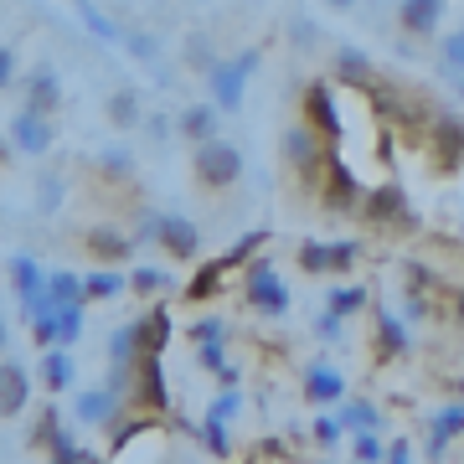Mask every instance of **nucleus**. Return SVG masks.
<instances>
[{"label": "nucleus", "mask_w": 464, "mask_h": 464, "mask_svg": "<svg viewBox=\"0 0 464 464\" xmlns=\"http://www.w3.org/2000/svg\"><path fill=\"white\" fill-rule=\"evenodd\" d=\"M362 304H366V295L356 289V284H351V289H335V295H331V310H335V315H356Z\"/></svg>", "instance_id": "c9c22d12"}, {"label": "nucleus", "mask_w": 464, "mask_h": 464, "mask_svg": "<svg viewBox=\"0 0 464 464\" xmlns=\"http://www.w3.org/2000/svg\"><path fill=\"white\" fill-rule=\"evenodd\" d=\"M387 459H392V464H408V459H413V444H402V439H398V444H387Z\"/></svg>", "instance_id": "c03bdc74"}, {"label": "nucleus", "mask_w": 464, "mask_h": 464, "mask_svg": "<svg viewBox=\"0 0 464 464\" xmlns=\"http://www.w3.org/2000/svg\"><path fill=\"white\" fill-rule=\"evenodd\" d=\"M11 289H16V299L47 295V268L36 264L32 253H16V258H11Z\"/></svg>", "instance_id": "a211bd4d"}, {"label": "nucleus", "mask_w": 464, "mask_h": 464, "mask_svg": "<svg viewBox=\"0 0 464 464\" xmlns=\"http://www.w3.org/2000/svg\"><path fill=\"white\" fill-rule=\"evenodd\" d=\"M52 201H63V181H42V207H52Z\"/></svg>", "instance_id": "a18cd8bd"}, {"label": "nucleus", "mask_w": 464, "mask_h": 464, "mask_svg": "<svg viewBox=\"0 0 464 464\" xmlns=\"http://www.w3.org/2000/svg\"><path fill=\"white\" fill-rule=\"evenodd\" d=\"M42 387H47L52 398L72 387V356H67V346H47V356H42Z\"/></svg>", "instance_id": "6ab92c4d"}, {"label": "nucleus", "mask_w": 464, "mask_h": 464, "mask_svg": "<svg viewBox=\"0 0 464 464\" xmlns=\"http://www.w3.org/2000/svg\"><path fill=\"white\" fill-rule=\"evenodd\" d=\"M109 119H114L119 130H130V124H140V99H134L130 88H119L114 99H109Z\"/></svg>", "instance_id": "c85d7f7f"}, {"label": "nucleus", "mask_w": 464, "mask_h": 464, "mask_svg": "<svg viewBox=\"0 0 464 464\" xmlns=\"http://www.w3.org/2000/svg\"><path fill=\"white\" fill-rule=\"evenodd\" d=\"M11 83H16V47L0 42V93H5Z\"/></svg>", "instance_id": "ea45409f"}, {"label": "nucleus", "mask_w": 464, "mask_h": 464, "mask_svg": "<svg viewBox=\"0 0 464 464\" xmlns=\"http://www.w3.org/2000/svg\"><path fill=\"white\" fill-rule=\"evenodd\" d=\"M119 47H124V52H134V57H145V63H150V57L160 52V42H155L150 32H124V36H119Z\"/></svg>", "instance_id": "72a5a7b5"}, {"label": "nucleus", "mask_w": 464, "mask_h": 464, "mask_svg": "<svg viewBox=\"0 0 464 464\" xmlns=\"http://www.w3.org/2000/svg\"><path fill=\"white\" fill-rule=\"evenodd\" d=\"M26 402H32V377H26V366L11 362V356H0V418H16Z\"/></svg>", "instance_id": "6e6552de"}, {"label": "nucleus", "mask_w": 464, "mask_h": 464, "mask_svg": "<svg viewBox=\"0 0 464 464\" xmlns=\"http://www.w3.org/2000/svg\"><path fill=\"white\" fill-rule=\"evenodd\" d=\"M341 433H346V429H341V418H320V423H315V444L320 449H335V444H341Z\"/></svg>", "instance_id": "e433bc0d"}, {"label": "nucleus", "mask_w": 464, "mask_h": 464, "mask_svg": "<svg viewBox=\"0 0 464 464\" xmlns=\"http://www.w3.org/2000/svg\"><path fill=\"white\" fill-rule=\"evenodd\" d=\"M444 11H449V0H398L392 21H398V32L408 42H433L444 32Z\"/></svg>", "instance_id": "39448f33"}, {"label": "nucleus", "mask_w": 464, "mask_h": 464, "mask_svg": "<svg viewBox=\"0 0 464 464\" xmlns=\"http://www.w3.org/2000/svg\"><path fill=\"white\" fill-rule=\"evenodd\" d=\"M356 264V243H331V274H351Z\"/></svg>", "instance_id": "4c0bfd02"}, {"label": "nucleus", "mask_w": 464, "mask_h": 464, "mask_svg": "<svg viewBox=\"0 0 464 464\" xmlns=\"http://www.w3.org/2000/svg\"><path fill=\"white\" fill-rule=\"evenodd\" d=\"M160 248L170 253V258H197L201 253V232H197V222H186V217H160V237H155Z\"/></svg>", "instance_id": "9b49d317"}, {"label": "nucleus", "mask_w": 464, "mask_h": 464, "mask_svg": "<svg viewBox=\"0 0 464 464\" xmlns=\"http://www.w3.org/2000/svg\"><path fill=\"white\" fill-rule=\"evenodd\" d=\"M191 170H197V186L201 191H232V186L243 181V150L212 134V140H201L191 150Z\"/></svg>", "instance_id": "f257e3e1"}, {"label": "nucleus", "mask_w": 464, "mask_h": 464, "mask_svg": "<svg viewBox=\"0 0 464 464\" xmlns=\"http://www.w3.org/2000/svg\"><path fill=\"white\" fill-rule=\"evenodd\" d=\"M243 295H248V304L264 310V315H284V310H289V284L279 279L274 264H248L243 268Z\"/></svg>", "instance_id": "20e7f679"}, {"label": "nucleus", "mask_w": 464, "mask_h": 464, "mask_svg": "<svg viewBox=\"0 0 464 464\" xmlns=\"http://www.w3.org/2000/svg\"><path fill=\"white\" fill-rule=\"evenodd\" d=\"M237 408H243V398L227 387L222 398H212V408H207V413H217V418H227V423H232V418H237Z\"/></svg>", "instance_id": "58836bf2"}, {"label": "nucleus", "mask_w": 464, "mask_h": 464, "mask_svg": "<svg viewBox=\"0 0 464 464\" xmlns=\"http://www.w3.org/2000/svg\"><path fill=\"white\" fill-rule=\"evenodd\" d=\"M335 63H341V78H356V83H362V78H372V63H366L356 47H341V57H335Z\"/></svg>", "instance_id": "473e14b6"}, {"label": "nucleus", "mask_w": 464, "mask_h": 464, "mask_svg": "<svg viewBox=\"0 0 464 464\" xmlns=\"http://www.w3.org/2000/svg\"><path fill=\"white\" fill-rule=\"evenodd\" d=\"M299 268L304 274H331V243H299Z\"/></svg>", "instance_id": "c756f323"}, {"label": "nucleus", "mask_w": 464, "mask_h": 464, "mask_svg": "<svg viewBox=\"0 0 464 464\" xmlns=\"http://www.w3.org/2000/svg\"><path fill=\"white\" fill-rule=\"evenodd\" d=\"M83 248L99 258V264H124L130 258V248H134V237H124L119 227H88L83 232Z\"/></svg>", "instance_id": "dca6fc26"}, {"label": "nucleus", "mask_w": 464, "mask_h": 464, "mask_svg": "<svg viewBox=\"0 0 464 464\" xmlns=\"http://www.w3.org/2000/svg\"><path fill=\"white\" fill-rule=\"evenodd\" d=\"M170 274H160V268H134L130 274V289L134 295H155V289H166Z\"/></svg>", "instance_id": "2f4dec72"}, {"label": "nucleus", "mask_w": 464, "mask_h": 464, "mask_svg": "<svg viewBox=\"0 0 464 464\" xmlns=\"http://www.w3.org/2000/svg\"><path fill=\"white\" fill-rule=\"evenodd\" d=\"M433 150H439V166H454V160L464 155V134H459V124L439 119V124H433Z\"/></svg>", "instance_id": "5701e85b"}, {"label": "nucleus", "mask_w": 464, "mask_h": 464, "mask_svg": "<svg viewBox=\"0 0 464 464\" xmlns=\"http://www.w3.org/2000/svg\"><path fill=\"white\" fill-rule=\"evenodd\" d=\"M222 274H227V268H222V258L201 264V268H197V279L186 284V299H197V304H201V299H212L217 289H222Z\"/></svg>", "instance_id": "a878e982"}, {"label": "nucleus", "mask_w": 464, "mask_h": 464, "mask_svg": "<svg viewBox=\"0 0 464 464\" xmlns=\"http://www.w3.org/2000/svg\"><path fill=\"white\" fill-rule=\"evenodd\" d=\"M191 335H197V341H222L227 331H222V320H201V325H197Z\"/></svg>", "instance_id": "37998d69"}, {"label": "nucleus", "mask_w": 464, "mask_h": 464, "mask_svg": "<svg viewBox=\"0 0 464 464\" xmlns=\"http://www.w3.org/2000/svg\"><path fill=\"white\" fill-rule=\"evenodd\" d=\"M83 21H88V32H93V36H103V42H119V36H124V32L114 26V21L103 16V11H93V5H83Z\"/></svg>", "instance_id": "f704fd0d"}, {"label": "nucleus", "mask_w": 464, "mask_h": 464, "mask_svg": "<svg viewBox=\"0 0 464 464\" xmlns=\"http://www.w3.org/2000/svg\"><path fill=\"white\" fill-rule=\"evenodd\" d=\"M201 449L207 454H217V459H227L232 454V429H227V418H217V413H207V423H201Z\"/></svg>", "instance_id": "4be33fe9"}, {"label": "nucleus", "mask_w": 464, "mask_h": 464, "mask_svg": "<svg viewBox=\"0 0 464 464\" xmlns=\"http://www.w3.org/2000/svg\"><path fill=\"white\" fill-rule=\"evenodd\" d=\"M5 134H11L16 155H32V160H36V155H47V150L57 145V124H52V114H36V109H26V103L11 114Z\"/></svg>", "instance_id": "7ed1b4c3"}, {"label": "nucleus", "mask_w": 464, "mask_h": 464, "mask_svg": "<svg viewBox=\"0 0 464 464\" xmlns=\"http://www.w3.org/2000/svg\"><path fill=\"white\" fill-rule=\"evenodd\" d=\"M284 160L295 170H310L320 160V134L310 130V124H289V130H284Z\"/></svg>", "instance_id": "f3484780"}, {"label": "nucleus", "mask_w": 464, "mask_h": 464, "mask_svg": "<svg viewBox=\"0 0 464 464\" xmlns=\"http://www.w3.org/2000/svg\"><path fill=\"white\" fill-rule=\"evenodd\" d=\"M253 67H258V52H253V47L237 52V57H227V63H212V67H207V88H212V103L222 109V114H237V109H243Z\"/></svg>", "instance_id": "f03ea898"}, {"label": "nucleus", "mask_w": 464, "mask_h": 464, "mask_svg": "<svg viewBox=\"0 0 464 464\" xmlns=\"http://www.w3.org/2000/svg\"><path fill=\"white\" fill-rule=\"evenodd\" d=\"M47 295H52V304H88L83 279H78V274H67V268L47 274Z\"/></svg>", "instance_id": "412c9836"}, {"label": "nucleus", "mask_w": 464, "mask_h": 464, "mask_svg": "<svg viewBox=\"0 0 464 464\" xmlns=\"http://www.w3.org/2000/svg\"><path fill=\"white\" fill-rule=\"evenodd\" d=\"M346 439H351V459H366V464L387 459V444L377 439V429H356V433H346Z\"/></svg>", "instance_id": "bb28decb"}, {"label": "nucleus", "mask_w": 464, "mask_h": 464, "mask_svg": "<svg viewBox=\"0 0 464 464\" xmlns=\"http://www.w3.org/2000/svg\"><path fill=\"white\" fill-rule=\"evenodd\" d=\"M134 362H140V341H134V325H124L109 341V372H130Z\"/></svg>", "instance_id": "b1692460"}, {"label": "nucleus", "mask_w": 464, "mask_h": 464, "mask_svg": "<svg viewBox=\"0 0 464 464\" xmlns=\"http://www.w3.org/2000/svg\"><path fill=\"white\" fill-rule=\"evenodd\" d=\"M304 398L315 402V408H331V402L346 398V377L331 362H310L304 366Z\"/></svg>", "instance_id": "1a4fd4ad"}, {"label": "nucleus", "mask_w": 464, "mask_h": 464, "mask_svg": "<svg viewBox=\"0 0 464 464\" xmlns=\"http://www.w3.org/2000/svg\"><path fill=\"white\" fill-rule=\"evenodd\" d=\"M103 170H109V176H124V170H130V155H124V150H109V155H103Z\"/></svg>", "instance_id": "79ce46f5"}, {"label": "nucleus", "mask_w": 464, "mask_h": 464, "mask_svg": "<svg viewBox=\"0 0 464 464\" xmlns=\"http://www.w3.org/2000/svg\"><path fill=\"white\" fill-rule=\"evenodd\" d=\"M320 5H325V11H341V16H346V11H356V0H320Z\"/></svg>", "instance_id": "49530a36"}, {"label": "nucleus", "mask_w": 464, "mask_h": 464, "mask_svg": "<svg viewBox=\"0 0 464 464\" xmlns=\"http://www.w3.org/2000/svg\"><path fill=\"white\" fill-rule=\"evenodd\" d=\"M433 42H439V47H433L439 72H444L449 83H454V93L464 99V26H449V32H439Z\"/></svg>", "instance_id": "f8f14e48"}, {"label": "nucleus", "mask_w": 464, "mask_h": 464, "mask_svg": "<svg viewBox=\"0 0 464 464\" xmlns=\"http://www.w3.org/2000/svg\"><path fill=\"white\" fill-rule=\"evenodd\" d=\"M134 341H140V356H166V341H170V310H145L134 320Z\"/></svg>", "instance_id": "4468645a"}, {"label": "nucleus", "mask_w": 464, "mask_h": 464, "mask_svg": "<svg viewBox=\"0 0 464 464\" xmlns=\"http://www.w3.org/2000/svg\"><path fill=\"white\" fill-rule=\"evenodd\" d=\"M304 124H310L320 140H335V134L346 130L341 114H335V99H331V88H325V83H315L310 93H304Z\"/></svg>", "instance_id": "9d476101"}, {"label": "nucleus", "mask_w": 464, "mask_h": 464, "mask_svg": "<svg viewBox=\"0 0 464 464\" xmlns=\"http://www.w3.org/2000/svg\"><path fill=\"white\" fill-rule=\"evenodd\" d=\"M83 335V304H57V346H72Z\"/></svg>", "instance_id": "cd10ccee"}, {"label": "nucleus", "mask_w": 464, "mask_h": 464, "mask_svg": "<svg viewBox=\"0 0 464 464\" xmlns=\"http://www.w3.org/2000/svg\"><path fill=\"white\" fill-rule=\"evenodd\" d=\"M21 93H26V109H36V114H52V109L63 103V83H57L52 67H32V72L21 78Z\"/></svg>", "instance_id": "ddd939ff"}, {"label": "nucleus", "mask_w": 464, "mask_h": 464, "mask_svg": "<svg viewBox=\"0 0 464 464\" xmlns=\"http://www.w3.org/2000/svg\"><path fill=\"white\" fill-rule=\"evenodd\" d=\"M372 212H377V217H402V197H398V191H387V197L372 201Z\"/></svg>", "instance_id": "a19ab883"}, {"label": "nucleus", "mask_w": 464, "mask_h": 464, "mask_svg": "<svg viewBox=\"0 0 464 464\" xmlns=\"http://www.w3.org/2000/svg\"><path fill=\"white\" fill-rule=\"evenodd\" d=\"M134 402L145 413H166L170 408V387H166V366L160 356H140V372H134Z\"/></svg>", "instance_id": "0eeeda50"}, {"label": "nucleus", "mask_w": 464, "mask_h": 464, "mask_svg": "<svg viewBox=\"0 0 464 464\" xmlns=\"http://www.w3.org/2000/svg\"><path fill=\"white\" fill-rule=\"evenodd\" d=\"M72 413L83 429H114L119 413H124V392L119 387H88V392H78Z\"/></svg>", "instance_id": "423d86ee"}, {"label": "nucleus", "mask_w": 464, "mask_h": 464, "mask_svg": "<svg viewBox=\"0 0 464 464\" xmlns=\"http://www.w3.org/2000/svg\"><path fill=\"white\" fill-rule=\"evenodd\" d=\"M258 243H264V232H248L243 243H232V248L222 253V268H227V274H232V268H243L253 258V248H258Z\"/></svg>", "instance_id": "7c9ffc66"}, {"label": "nucleus", "mask_w": 464, "mask_h": 464, "mask_svg": "<svg viewBox=\"0 0 464 464\" xmlns=\"http://www.w3.org/2000/svg\"><path fill=\"white\" fill-rule=\"evenodd\" d=\"M5 346H11V325L0 320V356H5Z\"/></svg>", "instance_id": "de8ad7c7"}, {"label": "nucleus", "mask_w": 464, "mask_h": 464, "mask_svg": "<svg viewBox=\"0 0 464 464\" xmlns=\"http://www.w3.org/2000/svg\"><path fill=\"white\" fill-rule=\"evenodd\" d=\"M124 289H130V279H119L109 264H99L93 274H83V295L88 299H114V295H124Z\"/></svg>", "instance_id": "aec40b11"}, {"label": "nucleus", "mask_w": 464, "mask_h": 464, "mask_svg": "<svg viewBox=\"0 0 464 464\" xmlns=\"http://www.w3.org/2000/svg\"><path fill=\"white\" fill-rule=\"evenodd\" d=\"M217 124H222V109H217V103H191V109H181V114H176V134H181V140H191V145L212 140Z\"/></svg>", "instance_id": "2eb2a0df"}, {"label": "nucleus", "mask_w": 464, "mask_h": 464, "mask_svg": "<svg viewBox=\"0 0 464 464\" xmlns=\"http://www.w3.org/2000/svg\"><path fill=\"white\" fill-rule=\"evenodd\" d=\"M341 429L346 433H356V429H377V408H372V402L366 398H341Z\"/></svg>", "instance_id": "393cba45"}]
</instances>
